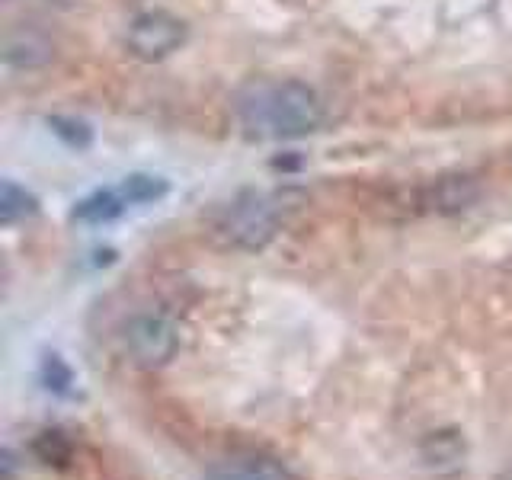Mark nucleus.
Wrapping results in <instances>:
<instances>
[{
  "instance_id": "1",
  "label": "nucleus",
  "mask_w": 512,
  "mask_h": 480,
  "mask_svg": "<svg viewBox=\"0 0 512 480\" xmlns=\"http://www.w3.org/2000/svg\"><path fill=\"white\" fill-rule=\"evenodd\" d=\"M234 116L250 138H304L324 122V103L304 80H250L234 93Z\"/></svg>"
},
{
  "instance_id": "2",
  "label": "nucleus",
  "mask_w": 512,
  "mask_h": 480,
  "mask_svg": "<svg viewBox=\"0 0 512 480\" xmlns=\"http://www.w3.org/2000/svg\"><path fill=\"white\" fill-rule=\"evenodd\" d=\"M221 231L231 247L240 250H263L279 231V208L272 199L244 192L228 212H224Z\"/></svg>"
},
{
  "instance_id": "3",
  "label": "nucleus",
  "mask_w": 512,
  "mask_h": 480,
  "mask_svg": "<svg viewBox=\"0 0 512 480\" xmlns=\"http://www.w3.org/2000/svg\"><path fill=\"white\" fill-rule=\"evenodd\" d=\"M128 52L138 61H160L173 55L176 48L186 42V26L176 20V16L154 10V13H141L128 26Z\"/></svg>"
},
{
  "instance_id": "4",
  "label": "nucleus",
  "mask_w": 512,
  "mask_h": 480,
  "mask_svg": "<svg viewBox=\"0 0 512 480\" xmlns=\"http://www.w3.org/2000/svg\"><path fill=\"white\" fill-rule=\"evenodd\" d=\"M125 346H128V356L135 359V365L160 368L176 356L180 336H176V327L167 317L138 314L132 324L125 327Z\"/></svg>"
},
{
  "instance_id": "5",
  "label": "nucleus",
  "mask_w": 512,
  "mask_h": 480,
  "mask_svg": "<svg viewBox=\"0 0 512 480\" xmlns=\"http://www.w3.org/2000/svg\"><path fill=\"white\" fill-rule=\"evenodd\" d=\"M55 58V42L39 26H13L4 39V61L16 71H39Z\"/></svg>"
},
{
  "instance_id": "6",
  "label": "nucleus",
  "mask_w": 512,
  "mask_h": 480,
  "mask_svg": "<svg viewBox=\"0 0 512 480\" xmlns=\"http://www.w3.org/2000/svg\"><path fill=\"white\" fill-rule=\"evenodd\" d=\"M205 480H292L272 458H228L205 471Z\"/></svg>"
},
{
  "instance_id": "7",
  "label": "nucleus",
  "mask_w": 512,
  "mask_h": 480,
  "mask_svg": "<svg viewBox=\"0 0 512 480\" xmlns=\"http://www.w3.org/2000/svg\"><path fill=\"white\" fill-rule=\"evenodd\" d=\"M480 199V186L471 176H442V180L432 186V205L442 215H458L464 208H471Z\"/></svg>"
},
{
  "instance_id": "8",
  "label": "nucleus",
  "mask_w": 512,
  "mask_h": 480,
  "mask_svg": "<svg viewBox=\"0 0 512 480\" xmlns=\"http://www.w3.org/2000/svg\"><path fill=\"white\" fill-rule=\"evenodd\" d=\"M125 212V199L119 196V189H106V192H93L90 199H84L74 208V221H87V224H103L112 221Z\"/></svg>"
},
{
  "instance_id": "9",
  "label": "nucleus",
  "mask_w": 512,
  "mask_h": 480,
  "mask_svg": "<svg viewBox=\"0 0 512 480\" xmlns=\"http://www.w3.org/2000/svg\"><path fill=\"white\" fill-rule=\"evenodd\" d=\"M36 212H39V199L23 186H16L13 180H4V186H0V221L16 224L23 218H32Z\"/></svg>"
},
{
  "instance_id": "10",
  "label": "nucleus",
  "mask_w": 512,
  "mask_h": 480,
  "mask_svg": "<svg viewBox=\"0 0 512 480\" xmlns=\"http://www.w3.org/2000/svg\"><path fill=\"white\" fill-rule=\"evenodd\" d=\"M119 196L125 199V205L154 202V199H160V196H167V183L160 180V176L132 173V176H125V183L119 186Z\"/></svg>"
},
{
  "instance_id": "11",
  "label": "nucleus",
  "mask_w": 512,
  "mask_h": 480,
  "mask_svg": "<svg viewBox=\"0 0 512 480\" xmlns=\"http://www.w3.org/2000/svg\"><path fill=\"white\" fill-rule=\"evenodd\" d=\"M464 455V442L455 436V432H432V436L423 442V458L429 464L436 461H458Z\"/></svg>"
},
{
  "instance_id": "12",
  "label": "nucleus",
  "mask_w": 512,
  "mask_h": 480,
  "mask_svg": "<svg viewBox=\"0 0 512 480\" xmlns=\"http://www.w3.org/2000/svg\"><path fill=\"white\" fill-rule=\"evenodd\" d=\"M42 381H45V388H48V391L68 394L74 375H71V368L64 365L58 356H45V362H42Z\"/></svg>"
},
{
  "instance_id": "13",
  "label": "nucleus",
  "mask_w": 512,
  "mask_h": 480,
  "mask_svg": "<svg viewBox=\"0 0 512 480\" xmlns=\"http://www.w3.org/2000/svg\"><path fill=\"white\" fill-rule=\"evenodd\" d=\"M48 125H52V128H55V135H61L64 141L71 144V148H87V144H90V128H87L84 122L55 116V119H48Z\"/></svg>"
},
{
  "instance_id": "14",
  "label": "nucleus",
  "mask_w": 512,
  "mask_h": 480,
  "mask_svg": "<svg viewBox=\"0 0 512 480\" xmlns=\"http://www.w3.org/2000/svg\"><path fill=\"white\" fill-rule=\"evenodd\" d=\"M48 4H52V7H61V10H68V7L77 4V0H48Z\"/></svg>"
}]
</instances>
